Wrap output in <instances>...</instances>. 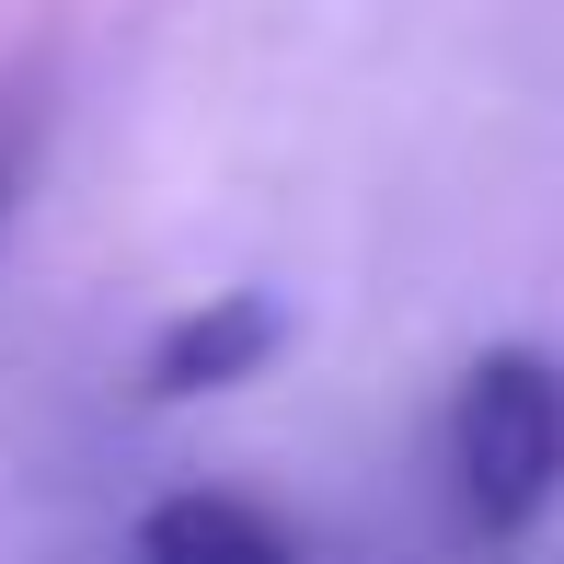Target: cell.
<instances>
[{
    "mask_svg": "<svg viewBox=\"0 0 564 564\" xmlns=\"http://www.w3.org/2000/svg\"><path fill=\"white\" fill-rule=\"evenodd\" d=\"M449 473H460L473 530H496V542L530 530L564 496V380H553V357H530V346L473 357V380L449 403Z\"/></svg>",
    "mask_w": 564,
    "mask_h": 564,
    "instance_id": "cell-1",
    "label": "cell"
},
{
    "mask_svg": "<svg viewBox=\"0 0 564 564\" xmlns=\"http://www.w3.org/2000/svg\"><path fill=\"white\" fill-rule=\"evenodd\" d=\"M276 346H289V312H276L265 289H208L196 312H173L162 335H150V392L162 403L230 392V380H253Z\"/></svg>",
    "mask_w": 564,
    "mask_h": 564,
    "instance_id": "cell-2",
    "label": "cell"
},
{
    "mask_svg": "<svg viewBox=\"0 0 564 564\" xmlns=\"http://www.w3.org/2000/svg\"><path fill=\"white\" fill-rule=\"evenodd\" d=\"M139 564H300V542L265 519L253 496H162L139 519Z\"/></svg>",
    "mask_w": 564,
    "mask_h": 564,
    "instance_id": "cell-3",
    "label": "cell"
},
{
    "mask_svg": "<svg viewBox=\"0 0 564 564\" xmlns=\"http://www.w3.org/2000/svg\"><path fill=\"white\" fill-rule=\"evenodd\" d=\"M12 185H23V139H0V219H12Z\"/></svg>",
    "mask_w": 564,
    "mask_h": 564,
    "instance_id": "cell-4",
    "label": "cell"
}]
</instances>
